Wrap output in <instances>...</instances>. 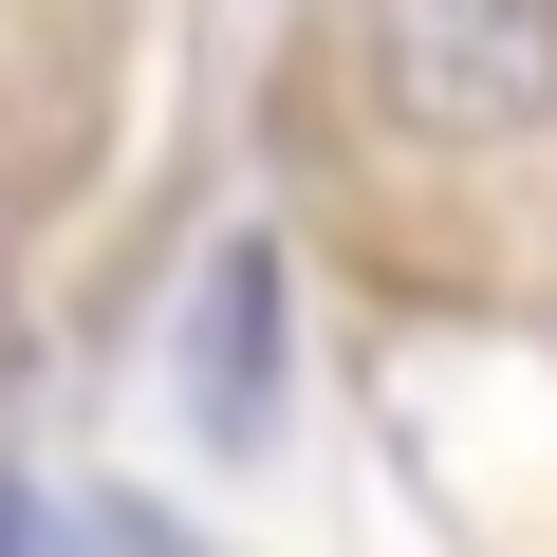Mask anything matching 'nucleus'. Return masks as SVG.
Here are the masks:
<instances>
[{
	"instance_id": "f257e3e1",
	"label": "nucleus",
	"mask_w": 557,
	"mask_h": 557,
	"mask_svg": "<svg viewBox=\"0 0 557 557\" xmlns=\"http://www.w3.org/2000/svg\"><path fill=\"white\" fill-rule=\"evenodd\" d=\"M372 94L409 149H539L557 131V0H372Z\"/></svg>"
}]
</instances>
